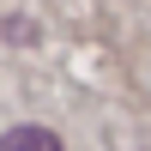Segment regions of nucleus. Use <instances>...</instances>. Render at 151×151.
<instances>
[{"label":"nucleus","instance_id":"f257e3e1","mask_svg":"<svg viewBox=\"0 0 151 151\" xmlns=\"http://www.w3.org/2000/svg\"><path fill=\"white\" fill-rule=\"evenodd\" d=\"M0 151H67V145H60L48 127H12L6 139H0Z\"/></svg>","mask_w":151,"mask_h":151}]
</instances>
